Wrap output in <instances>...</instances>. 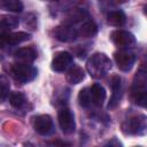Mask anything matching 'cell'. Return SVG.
Masks as SVG:
<instances>
[{"mask_svg":"<svg viewBox=\"0 0 147 147\" xmlns=\"http://www.w3.org/2000/svg\"><path fill=\"white\" fill-rule=\"evenodd\" d=\"M78 37V30L76 24L70 22H64L60 24L55 29V38L63 42H70L74 41Z\"/></svg>","mask_w":147,"mask_h":147,"instance_id":"6","label":"cell"},{"mask_svg":"<svg viewBox=\"0 0 147 147\" xmlns=\"http://www.w3.org/2000/svg\"><path fill=\"white\" fill-rule=\"evenodd\" d=\"M144 13H145V15L147 16V5H146V6H144Z\"/></svg>","mask_w":147,"mask_h":147,"instance_id":"26","label":"cell"},{"mask_svg":"<svg viewBox=\"0 0 147 147\" xmlns=\"http://www.w3.org/2000/svg\"><path fill=\"white\" fill-rule=\"evenodd\" d=\"M122 131L127 136L147 134V116L136 114L126 118L122 124Z\"/></svg>","mask_w":147,"mask_h":147,"instance_id":"2","label":"cell"},{"mask_svg":"<svg viewBox=\"0 0 147 147\" xmlns=\"http://www.w3.org/2000/svg\"><path fill=\"white\" fill-rule=\"evenodd\" d=\"M72 65V55L69 52H57L54 54L51 68L56 72H63Z\"/></svg>","mask_w":147,"mask_h":147,"instance_id":"9","label":"cell"},{"mask_svg":"<svg viewBox=\"0 0 147 147\" xmlns=\"http://www.w3.org/2000/svg\"><path fill=\"white\" fill-rule=\"evenodd\" d=\"M51 1H57V0H51Z\"/></svg>","mask_w":147,"mask_h":147,"instance_id":"27","label":"cell"},{"mask_svg":"<svg viewBox=\"0 0 147 147\" xmlns=\"http://www.w3.org/2000/svg\"><path fill=\"white\" fill-rule=\"evenodd\" d=\"M8 99L10 106L15 109H24L28 105V99L22 92H11Z\"/></svg>","mask_w":147,"mask_h":147,"instance_id":"18","label":"cell"},{"mask_svg":"<svg viewBox=\"0 0 147 147\" xmlns=\"http://www.w3.org/2000/svg\"><path fill=\"white\" fill-rule=\"evenodd\" d=\"M0 6L6 11L21 13L23 10V3L21 0H1Z\"/></svg>","mask_w":147,"mask_h":147,"instance_id":"20","label":"cell"},{"mask_svg":"<svg viewBox=\"0 0 147 147\" xmlns=\"http://www.w3.org/2000/svg\"><path fill=\"white\" fill-rule=\"evenodd\" d=\"M107 22L113 26H123L126 23V15L123 10H110L107 14Z\"/></svg>","mask_w":147,"mask_h":147,"instance_id":"17","label":"cell"},{"mask_svg":"<svg viewBox=\"0 0 147 147\" xmlns=\"http://www.w3.org/2000/svg\"><path fill=\"white\" fill-rule=\"evenodd\" d=\"M106 145H108V146H114V145H115V146H121L122 144H121V142H119V141H118L116 138H113V140L108 141Z\"/></svg>","mask_w":147,"mask_h":147,"instance_id":"24","label":"cell"},{"mask_svg":"<svg viewBox=\"0 0 147 147\" xmlns=\"http://www.w3.org/2000/svg\"><path fill=\"white\" fill-rule=\"evenodd\" d=\"M1 30L2 32H9V30L15 29L20 24V20L15 16H2L1 18Z\"/></svg>","mask_w":147,"mask_h":147,"instance_id":"21","label":"cell"},{"mask_svg":"<svg viewBox=\"0 0 147 147\" xmlns=\"http://www.w3.org/2000/svg\"><path fill=\"white\" fill-rule=\"evenodd\" d=\"M30 34L26 32H1V42L6 45H18L30 39Z\"/></svg>","mask_w":147,"mask_h":147,"instance_id":"11","label":"cell"},{"mask_svg":"<svg viewBox=\"0 0 147 147\" xmlns=\"http://www.w3.org/2000/svg\"><path fill=\"white\" fill-rule=\"evenodd\" d=\"M111 65V60L105 53L98 52L88 57L86 62V70L92 78L100 79L108 74Z\"/></svg>","mask_w":147,"mask_h":147,"instance_id":"1","label":"cell"},{"mask_svg":"<svg viewBox=\"0 0 147 147\" xmlns=\"http://www.w3.org/2000/svg\"><path fill=\"white\" fill-rule=\"evenodd\" d=\"M0 86H1V101L3 102L9 96V88H10L9 82L3 75L0 77Z\"/></svg>","mask_w":147,"mask_h":147,"instance_id":"23","label":"cell"},{"mask_svg":"<svg viewBox=\"0 0 147 147\" xmlns=\"http://www.w3.org/2000/svg\"><path fill=\"white\" fill-rule=\"evenodd\" d=\"M37 69L31 63L24 62H15L10 65V75L15 79V82L20 84H26L33 80L37 77Z\"/></svg>","mask_w":147,"mask_h":147,"instance_id":"3","label":"cell"},{"mask_svg":"<svg viewBox=\"0 0 147 147\" xmlns=\"http://www.w3.org/2000/svg\"><path fill=\"white\" fill-rule=\"evenodd\" d=\"M78 102L84 108L94 107L93 99H92V93H91V87H84V88L80 90V92L78 93Z\"/></svg>","mask_w":147,"mask_h":147,"instance_id":"19","label":"cell"},{"mask_svg":"<svg viewBox=\"0 0 147 147\" xmlns=\"http://www.w3.org/2000/svg\"><path fill=\"white\" fill-rule=\"evenodd\" d=\"M130 98L134 105L140 106V107H147V87L131 86Z\"/></svg>","mask_w":147,"mask_h":147,"instance_id":"14","label":"cell"},{"mask_svg":"<svg viewBox=\"0 0 147 147\" xmlns=\"http://www.w3.org/2000/svg\"><path fill=\"white\" fill-rule=\"evenodd\" d=\"M32 125H33L34 131L40 136H49L55 130L54 122L52 117L47 114H42V115H38L33 117Z\"/></svg>","mask_w":147,"mask_h":147,"instance_id":"5","label":"cell"},{"mask_svg":"<svg viewBox=\"0 0 147 147\" xmlns=\"http://www.w3.org/2000/svg\"><path fill=\"white\" fill-rule=\"evenodd\" d=\"M91 87V93H92V99H93V105L94 107H101L106 100V90L102 85L94 83Z\"/></svg>","mask_w":147,"mask_h":147,"instance_id":"16","label":"cell"},{"mask_svg":"<svg viewBox=\"0 0 147 147\" xmlns=\"http://www.w3.org/2000/svg\"><path fill=\"white\" fill-rule=\"evenodd\" d=\"M67 82L69 84H72V85H76V84H79L84 78H85V72L84 70L77 65V64H72L68 71H67Z\"/></svg>","mask_w":147,"mask_h":147,"instance_id":"15","label":"cell"},{"mask_svg":"<svg viewBox=\"0 0 147 147\" xmlns=\"http://www.w3.org/2000/svg\"><path fill=\"white\" fill-rule=\"evenodd\" d=\"M113 44L119 48H129L136 45V37L125 30H115L109 36Z\"/></svg>","mask_w":147,"mask_h":147,"instance_id":"8","label":"cell"},{"mask_svg":"<svg viewBox=\"0 0 147 147\" xmlns=\"http://www.w3.org/2000/svg\"><path fill=\"white\" fill-rule=\"evenodd\" d=\"M114 60L117 68L122 71H130L136 62V55L126 48H121L114 53Z\"/></svg>","mask_w":147,"mask_h":147,"instance_id":"7","label":"cell"},{"mask_svg":"<svg viewBox=\"0 0 147 147\" xmlns=\"http://www.w3.org/2000/svg\"><path fill=\"white\" fill-rule=\"evenodd\" d=\"M23 24H24V26L26 29H29L31 31L36 30L37 29V16L34 14H32V13L26 14L24 16V18H23Z\"/></svg>","mask_w":147,"mask_h":147,"instance_id":"22","label":"cell"},{"mask_svg":"<svg viewBox=\"0 0 147 147\" xmlns=\"http://www.w3.org/2000/svg\"><path fill=\"white\" fill-rule=\"evenodd\" d=\"M110 86H111V96L108 103V109H114L117 107V105L119 103L121 99H122V79L119 76H113L111 82H110Z\"/></svg>","mask_w":147,"mask_h":147,"instance_id":"10","label":"cell"},{"mask_svg":"<svg viewBox=\"0 0 147 147\" xmlns=\"http://www.w3.org/2000/svg\"><path fill=\"white\" fill-rule=\"evenodd\" d=\"M57 122L60 125V129L62 130L63 133L70 134L75 131L76 129V123H75V116L72 111L68 107H61L57 111Z\"/></svg>","mask_w":147,"mask_h":147,"instance_id":"4","label":"cell"},{"mask_svg":"<svg viewBox=\"0 0 147 147\" xmlns=\"http://www.w3.org/2000/svg\"><path fill=\"white\" fill-rule=\"evenodd\" d=\"M108 1L111 3H115V5H121V3H124L126 0H108Z\"/></svg>","mask_w":147,"mask_h":147,"instance_id":"25","label":"cell"},{"mask_svg":"<svg viewBox=\"0 0 147 147\" xmlns=\"http://www.w3.org/2000/svg\"><path fill=\"white\" fill-rule=\"evenodd\" d=\"M77 30H78V37H82V38H92L98 32V25L95 24V22L93 20L85 18L77 26Z\"/></svg>","mask_w":147,"mask_h":147,"instance_id":"12","label":"cell"},{"mask_svg":"<svg viewBox=\"0 0 147 147\" xmlns=\"http://www.w3.org/2000/svg\"><path fill=\"white\" fill-rule=\"evenodd\" d=\"M15 62H24V63H32L37 59V52L32 47H23L18 48L14 53Z\"/></svg>","mask_w":147,"mask_h":147,"instance_id":"13","label":"cell"}]
</instances>
